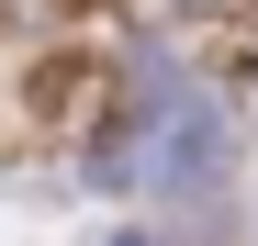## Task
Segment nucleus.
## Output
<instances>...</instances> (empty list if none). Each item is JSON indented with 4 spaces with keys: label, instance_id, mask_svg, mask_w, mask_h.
<instances>
[{
    "label": "nucleus",
    "instance_id": "1",
    "mask_svg": "<svg viewBox=\"0 0 258 246\" xmlns=\"http://www.w3.org/2000/svg\"><path fill=\"white\" fill-rule=\"evenodd\" d=\"M90 246H157V235H146V224H101Z\"/></svg>",
    "mask_w": 258,
    "mask_h": 246
}]
</instances>
